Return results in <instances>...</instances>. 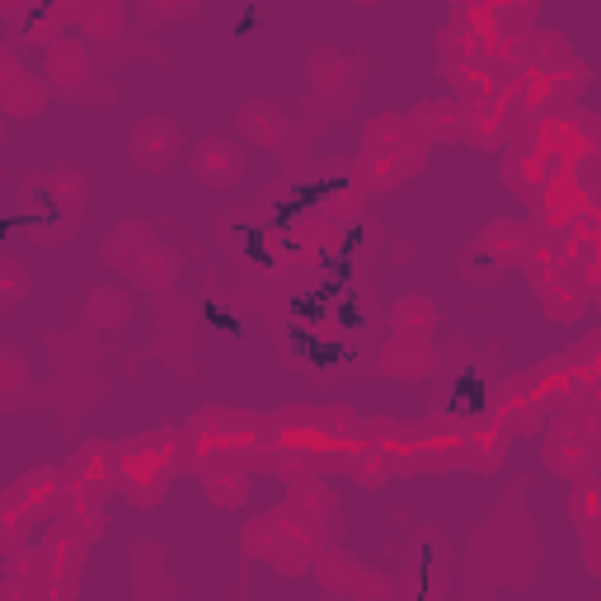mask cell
Wrapping results in <instances>:
<instances>
[{
  "label": "cell",
  "instance_id": "1",
  "mask_svg": "<svg viewBox=\"0 0 601 601\" xmlns=\"http://www.w3.org/2000/svg\"><path fill=\"white\" fill-rule=\"evenodd\" d=\"M597 451H601V441L582 433L573 418L555 423V433L545 437V461H550V470L569 474V480H582V474L597 470Z\"/></svg>",
  "mask_w": 601,
  "mask_h": 601
},
{
  "label": "cell",
  "instance_id": "2",
  "mask_svg": "<svg viewBox=\"0 0 601 601\" xmlns=\"http://www.w3.org/2000/svg\"><path fill=\"white\" fill-rule=\"evenodd\" d=\"M540 409H545V400L532 391V381H507L503 391L493 395L489 418L499 423L507 437H517V433H536L540 428Z\"/></svg>",
  "mask_w": 601,
  "mask_h": 601
},
{
  "label": "cell",
  "instance_id": "3",
  "mask_svg": "<svg viewBox=\"0 0 601 601\" xmlns=\"http://www.w3.org/2000/svg\"><path fill=\"white\" fill-rule=\"evenodd\" d=\"M433 348L428 339H418V334H395L391 343L381 348V371H391L395 381H423L433 371Z\"/></svg>",
  "mask_w": 601,
  "mask_h": 601
},
{
  "label": "cell",
  "instance_id": "4",
  "mask_svg": "<svg viewBox=\"0 0 601 601\" xmlns=\"http://www.w3.org/2000/svg\"><path fill=\"white\" fill-rule=\"evenodd\" d=\"M240 151L231 146V141H203L198 151H193V170H198V179H207V184H231V179H240Z\"/></svg>",
  "mask_w": 601,
  "mask_h": 601
},
{
  "label": "cell",
  "instance_id": "5",
  "mask_svg": "<svg viewBox=\"0 0 601 601\" xmlns=\"http://www.w3.org/2000/svg\"><path fill=\"white\" fill-rule=\"evenodd\" d=\"M179 151V136H174L170 122H141V128L132 132V155L141 170H161L170 165V155Z\"/></svg>",
  "mask_w": 601,
  "mask_h": 601
},
{
  "label": "cell",
  "instance_id": "6",
  "mask_svg": "<svg viewBox=\"0 0 601 601\" xmlns=\"http://www.w3.org/2000/svg\"><path fill=\"white\" fill-rule=\"evenodd\" d=\"M480 250H489L499 263H526V254L536 250V236L522 221H499L480 236Z\"/></svg>",
  "mask_w": 601,
  "mask_h": 601
},
{
  "label": "cell",
  "instance_id": "7",
  "mask_svg": "<svg viewBox=\"0 0 601 601\" xmlns=\"http://www.w3.org/2000/svg\"><path fill=\"white\" fill-rule=\"evenodd\" d=\"M414 122H418V132L428 136V141H447V136H461L466 132V113H461V103H456V99L423 103V109L414 113Z\"/></svg>",
  "mask_w": 601,
  "mask_h": 601
},
{
  "label": "cell",
  "instance_id": "8",
  "mask_svg": "<svg viewBox=\"0 0 601 601\" xmlns=\"http://www.w3.org/2000/svg\"><path fill=\"white\" fill-rule=\"evenodd\" d=\"M47 76L57 85H80L85 76H90V52H85L76 39H62L47 57Z\"/></svg>",
  "mask_w": 601,
  "mask_h": 601
},
{
  "label": "cell",
  "instance_id": "9",
  "mask_svg": "<svg viewBox=\"0 0 601 601\" xmlns=\"http://www.w3.org/2000/svg\"><path fill=\"white\" fill-rule=\"evenodd\" d=\"M203 480L211 489V503H226V507H240L244 493H250V489H244V484H250V474H244V466H236V461L203 470Z\"/></svg>",
  "mask_w": 601,
  "mask_h": 601
},
{
  "label": "cell",
  "instance_id": "10",
  "mask_svg": "<svg viewBox=\"0 0 601 601\" xmlns=\"http://www.w3.org/2000/svg\"><path fill=\"white\" fill-rule=\"evenodd\" d=\"M240 128L250 141H263V146H277L282 132H287V118H282L273 103H250V109L240 113Z\"/></svg>",
  "mask_w": 601,
  "mask_h": 601
},
{
  "label": "cell",
  "instance_id": "11",
  "mask_svg": "<svg viewBox=\"0 0 601 601\" xmlns=\"http://www.w3.org/2000/svg\"><path fill=\"white\" fill-rule=\"evenodd\" d=\"M433 320H437V310L423 296H404V300H395V310H391L395 334H418V339L433 329Z\"/></svg>",
  "mask_w": 601,
  "mask_h": 601
},
{
  "label": "cell",
  "instance_id": "12",
  "mask_svg": "<svg viewBox=\"0 0 601 601\" xmlns=\"http://www.w3.org/2000/svg\"><path fill=\"white\" fill-rule=\"evenodd\" d=\"M540 292H545V315H550V320H578L582 306H588L582 287H564V277H555L550 287H540Z\"/></svg>",
  "mask_w": 601,
  "mask_h": 601
},
{
  "label": "cell",
  "instance_id": "13",
  "mask_svg": "<svg viewBox=\"0 0 601 601\" xmlns=\"http://www.w3.org/2000/svg\"><path fill=\"white\" fill-rule=\"evenodd\" d=\"M146 244H151V236L132 221V226H122L118 236H109V244H103V254H109L113 263H122V269H132V263H136L141 254H146Z\"/></svg>",
  "mask_w": 601,
  "mask_h": 601
},
{
  "label": "cell",
  "instance_id": "14",
  "mask_svg": "<svg viewBox=\"0 0 601 601\" xmlns=\"http://www.w3.org/2000/svg\"><path fill=\"white\" fill-rule=\"evenodd\" d=\"M573 517H578V526H588V532H601V484L588 480V474H582L573 489Z\"/></svg>",
  "mask_w": 601,
  "mask_h": 601
},
{
  "label": "cell",
  "instance_id": "15",
  "mask_svg": "<svg viewBox=\"0 0 601 601\" xmlns=\"http://www.w3.org/2000/svg\"><path fill=\"white\" fill-rule=\"evenodd\" d=\"M90 320L103 325V329L122 325V320H128V296H122V292H95L90 296Z\"/></svg>",
  "mask_w": 601,
  "mask_h": 601
},
{
  "label": "cell",
  "instance_id": "16",
  "mask_svg": "<svg viewBox=\"0 0 601 601\" xmlns=\"http://www.w3.org/2000/svg\"><path fill=\"white\" fill-rule=\"evenodd\" d=\"M80 24H85V33H118L122 10L113 6V0H95L90 10H80Z\"/></svg>",
  "mask_w": 601,
  "mask_h": 601
},
{
  "label": "cell",
  "instance_id": "17",
  "mask_svg": "<svg viewBox=\"0 0 601 601\" xmlns=\"http://www.w3.org/2000/svg\"><path fill=\"white\" fill-rule=\"evenodd\" d=\"M179 6H198V0H179Z\"/></svg>",
  "mask_w": 601,
  "mask_h": 601
}]
</instances>
